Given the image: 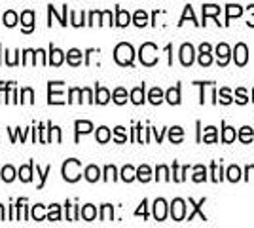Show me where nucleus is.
<instances>
[{
    "label": "nucleus",
    "instance_id": "46",
    "mask_svg": "<svg viewBox=\"0 0 254 228\" xmlns=\"http://www.w3.org/2000/svg\"><path fill=\"white\" fill-rule=\"evenodd\" d=\"M156 179H158V181H161V179H163V181H171L169 169H167L165 165H159L158 169H156Z\"/></svg>",
    "mask_w": 254,
    "mask_h": 228
},
{
    "label": "nucleus",
    "instance_id": "59",
    "mask_svg": "<svg viewBox=\"0 0 254 228\" xmlns=\"http://www.w3.org/2000/svg\"><path fill=\"white\" fill-rule=\"evenodd\" d=\"M0 52H2V46H0Z\"/></svg>",
    "mask_w": 254,
    "mask_h": 228
},
{
    "label": "nucleus",
    "instance_id": "12",
    "mask_svg": "<svg viewBox=\"0 0 254 228\" xmlns=\"http://www.w3.org/2000/svg\"><path fill=\"white\" fill-rule=\"evenodd\" d=\"M50 59H48V63H52L53 67H59L61 63H63L64 59V52H61V50H57L55 46H50Z\"/></svg>",
    "mask_w": 254,
    "mask_h": 228
},
{
    "label": "nucleus",
    "instance_id": "28",
    "mask_svg": "<svg viewBox=\"0 0 254 228\" xmlns=\"http://www.w3.org/2000/svg\"><path fill=\"white\" fill-rule=\"evenodd\" d=\"M137 179L140 183H148L150 179H152V169H150L148 165H140L137 169Z\"/></svg>",
    "mask_w": 254,
    "mask_h": 228
},
{
    "label": "nucleus",
    "instance_id": "19",
    "mask_svg": "<svg viewBox=\"0 0 254 228\" xmlns=\"http://www.w3.org/2000/svg\"><path fill=\"white\" fill-rule=\"evenodd\" d=\"M84 175H85V179H87L89 183H95V181H99V179H101V169H99L97 165H87V167H85V171H84Z\"/></svg>",
    "mask_w": 254,
    "mask_h": 228
},
{
    "label": "nucleus",
    "instance_id": "30",
    "mask_svg": "<svg viewBox=\"0 0 254 228\" xmlns=\"http://www.w3.org/2000/svg\"><path fill=\"white\" fill-rule=\"evenodd\" d=\"M112 101H114L116 105H124V103H127V91L124 89V87H116L114 93H112Z\"/></svg>",
    "mask_w": 254,
    "mask_h": 228
},
{
    "label": "nucleus",
    "instance_id": "11",
    "mask_svg": "<svg viewBox=\"0 0 254 228\" xmlns=\"http://www.w3.org/2000/svg\"><path fill=\"white\" fill-rule=\"evenodd\" d=\"M218 13H220V8H218V6H214V4H205V6H203V23L201 25H207V17H209V15H212V17L216 19ZM216 23H218V19H216ZM218 25H222V23H218Z\"/></svg>",
    "mask_w": 254,
    "mask_h": 228
},
{
    "label": "nucleus",
    "instance_id": "14",
    "mask_svg": "<svg viewBox=\"0 0 254 228\" xmlns=\"http://www.w3.org/2000/svg\"><path fill=\"white\" fill-rule=\"evenodd\" d=\"M48 103H50V105H63V103H64L63 93L53 91L52 84H48Z\"/></svg>",
    "mask_w": 254,
    "mask_h": 228
},
{
    "label": "nucleus",
    "instance_id": "17",
    "mask_svg": "<svg viewBox=\"0 0 254 228\" xmlns=\"http://www.w3.org/2000/svg\"><path fill=\"white\" fill-rule=\"evenodd\" d=\"M131 23V15H129V11L122 10V8H116V23L118 27H127Z\"/></svg>",
    "mask_w": 254,
    "mask_h": 228
},
{
    "label": "nucleus",
    "instance_id": "45",
    "mask_svg": "<svg viewBox=\"0 0 254 228\" xmlns=\"http://www.w3.org/2000/svg\"><path fill=\"white\" fill-rule=\"evenodd\" d=\"M218 95H220V99H218V101H220L222 105H230V103L233 101L232 95H230V89H228V87H222V89L218 91Z\"/></svg>",
    "mask_w": 254,
    "mask_h": 228
},
{
    "label": "nucleus",
    "instance_id": "10",
    "mask_svg": "<svg viewBox=\"0 0 254 228\" xmlns=\"http://www.w3.org/2000/svg\"><path fill=\"white\" fill-rule=\"evenodd\" d=\"M74 128H76V143L80 141V135L82 133H89V131L93 130V124L91 122H87V120H76L74 122Z\"/></svg>",
    "mask_w": 254,
    "mask_h": 228
},
{
    "label": "nucleus",
    "instance_id": "2",
    "mask_svg": "<svg viewBox=\"0 0 254 228\" xmlns=\"http://www.w3.org/2000/svg\"><path fill=\"white\" fill-rule=\"evenodd\" d=\"M82 162L80 160H74V158H70V160H66L63 163V179L64 181H68V183H76L80 177H82Z\"/></svg>",
    "mask_w": 254,
    "mask_h": 228
},
{
    "label": "nucleus",
    "instance_id": "29",
    "mask_svg": "<svg viewBox=\"0 0 254 228\" xmlns=\"http://www.w3.org/2000/svg\"><path fill=\"white\" fill-rule=\"evenodd\" d=\"M191 179H193V183H203V181H207V169H205V165H195Z\"/></svg>",
    "mask_w": 254,
    "mask_h": 228
},
{
    "label": "nucleus",
    "instance_id": "21",
    "mask_svg": "<svg viewBox=\"0 0 254 228\" xmlns=\"http://www.w3.org/2000/svg\"><path fill=\"white\" fill-rule=\"evenodd\" d=\"M32 169H34V162H29V165H23L21 169H19V179H21L23 183H31L32 179Z\"/></svg>",
    "mask_w": 254,
    "mask_h": 228
},
{
    "label": "nucleus",
    "instance_id": "37",
    "mask_svg": "<svg viewBox=\"0 0 254 228\" xmlns=\"http://www.w3.org/2000/svg\"><path fill=\"white\" fill-rule=\"evenodd\" d=\"M0 177H2L6 183H11V181L15 179V169H13L11 165H6V167L0 171Z\"/></svg>",
    "mask_w": 254,
    "mask_h": 228
},
{
    "label": "nucleus",
    "instance_id": "36",
    "mask_svg": "<svg viewBox=\"0 0 254 228\" xmlns=\"http://www.w3.org/2000/svg\"><path fill=\"white\" fill-rule=\"evenodd\" d=\"M239 179H241V169H239L237 165H230V167H228V181L237 183Z\"/></svg>",
    "mask_w": 254,
    "mask_h": 228
},
{
    "label": "nucleus",
    "instance_id": "44",
    "mask_svg": "<svg viewBox=\"0 0 254 228\" xmlns=\"http://www.w3.org/2000/svg\"><path fill=\"white\" fill-rule=\"evenodd\" d=\"M82 93H84V89H80V87H72V89L68 91V99H66V101H68V103H74V101L82 103V101L78 99L80 95H82Z\"/></svg>",
    "mask_w": 254,
    "mask_h": 228
},
{
    "label": "nucleus",
    "instance_id": "1",
    "mask_svg": "<svg viewBox=\"0 0 254 228\" xmlns=\"http://www.w3.org/2000/svg\"><path fill=\"white\" fill-rule=\"evenodd\" d=\"M114 59H116L118 65H122V67L133 65V59H135V50H133V46L127 42L118 44L116 50H114Z\"/></svg>",
    "mask_w": 254,
    "mask_h": 228
},
{
    "label": "nucleus",
    "instance_id": "35",
    "mask_svg": "<svg viewBox=\"0 0 254 228\" xmlns=\"http://www.w3.org/2000/svg\"><path fill=\"white\" fill-rule=\"evenodd\" d=\"M211 173H212L211 179L214 181V183H218V181H222V179H224V169L216 162L211 165Z\"/></svg>",
    "mask_w": 254,
    "mask_h": 228
},
{
    "label": "nucleus",
    "instance_id": "48",
    "mask_svg": "<svg viewBox=\"0 0 254 228\" xmlns=\"http://www.w3.org/2000/svg\"><path fill=\"white\" fill-rule=\"evenodd\" d=\"M188 17H190V19H191L193 23H195V25H199V23L195 21V15H193V10H191V6H186V8H184V15L180 17V23H179V25H182V23L186 21Z\"/></svg>",
    "mask_w": 254,
    "mask_h": 228
},
{
    "label": "nucleus",
    "instance_id": "50",
    "mask_svg": "<svg viewBox=\"0 0 254 228\" xmlns=\"http://www.w3.org/2000/svg\"><path fill=\"white\" fill-rule=\"evenodd\" d=\"M235 101L239 103V105H247V101H249V97H247V91H245L243 87H239L237 91H235Z\"/></svg>",
    "mask_w": 254,
    "mask_h": 228
},
{
    "label": "nucleus",
    "instance_id": "32",
    "mask_svg": "<svg viewBox=\"0 0 254 228\" xmlns=\"http://www.w3.org/2000/svg\"><path fill=\"white\" fill-rule=\"evenodd\" d=\"M133 23H135L137 27H144V25H148V13H146L144 10L135 11V15H133Z\"/></svg>",
    "mask_w": 254,
    "mask_h": 228
},
{
    "label": "nucleus",
    "instance_id": "31",
    "mask_svg": "<svg viewBox=\"0 0 254 228\" xmlns=\"http://www.w3.org/2000/svg\"><path fill=\"white\" fill-rule=\"evenodd\" d=\"M237 137H239V141H241V143H251V141H253V137H254L253 128H251V126H243Z\"/></svg>",
    "mask_w": 254,
    "mask_h": 228
},
{
    "label": "nucleus",
    "instance_id": "47",
    "mask_svg": "<svg viewBox=\"0 0 254 228\" xmlns=\"http://www.w3.org/2000/svg\"><path fill=\"white\" fill-rule=\"evenodd\" d=\"M21 103H34V91L31 87L21 89Z\"/></svg>",
    "mask_w": 254,
    "mask_h": 228
},
{
    "label": "nucleus",
    "instance_id": "24",
    "mask_svg": "<svg viewBox=\"0 0 254 228\" xmlns=\"http://www.w3.org/2000/svg\"><path fill=\"white\" fill-rule=\"evenodd\" d=\"M241 13H243L241 6H235V4H228V6H226V25H230V19H232V17H235V15L239 17Z\"/></svg>",
    "mask_w": 254,
    "mask_h": 228
},
{
    "label": "nucleus",
    "instance_id": "25",
    "mask_svg": "<svg viewBox=\"0 0 254 228\" xmlns=\"http://www.w3.org/2000/svg\"><path fill=\"white\" fill-rule=\"evenodd\" d=\"M131 101L135 105H142L144 103V84L135 87V89H131Z\"/></svg>",
    "mask_w": 254,
    "mask_h": 228
},
{
    "label": "nucleus",
    "instance_id": "22",
    "mask_svg": "<svg viewBox=\"0 0 254 228\" xmlns=\"http://www.w3.org/2000/svg\"><path fill=\"white\" fill-rule=\"evenodd\" d=\"M135 179H137V169H135L133 165H124V169H122V181L131 183V181H135Z\"/></svg>",
    "mask_w": 254,
    "mask_h": 228
},
{
    "label": "nucleus",
    "instance_id": "20",
    "mask_svg": "<svg viewBox=\"0 0 254 228\" xmlns=\"http://www.w3.org/2000/svg\"><path fill=\"white\" fill-rule=\"evenodd\" d=\"M188 202H190L191 206H193V209H191V213L190 215H188V221H191V219L195 217V215H199V217H201V221H207V217H205V215H203L201 213V206L203 204H205V198H203V200H199V202H197V204H195V202H193V200H188Z\"/></svg>",
    "mask_w": 254,
    "mask_h": 228
},
{
    "label": "nucleus",
    "instance_id": "56",
    "mask_svg": "<svg viewBox=\"0 0 254 228\" xmlns=\"http://www.w3.org/2000/svg\"><path fill=\"white\" fill-rule=\"evenodd\" d=\"M165 52H167V54H169V65H173V54H171V52H173V46H167V48H165Z\"/></svg>",
    "mask_w": 254,
    "mask_h": 228
},
{
    "label": "nucleus",
    "instance_id": "15",
    "mask_svg": "<svg viewBox=\"0 0 254 228\" xmlns=\"http://www.w3.org/2000/svg\"><path fill=\"white\" fill-rule=\"evenodd\" d=\"M108 101H110V91H108L106 87L95 86V103H99V105H106Z\"/></svg>",
    "mask_w": 254,
    "mask_h": 228
},
{
    "label": "nucleus",
    "instance_id": "49",
    "mask_svg": "<svg viewBox=\"0 0 254 228\" xmlns=\"http://www.w3.org/2000/svg\"><path fill=\"white\" fill-rule=\"evenodd\" d=\"M114 139H116V143H126L127 141V135H126V128H122V126H118L116 130H114Z\"/></svg>",
    "mask_w": 254,
    "mask_h": 228
},
{
    "label": "nucleus",
    "instance_id": "7",
    "mask_svg": "<svg viewBox=\"0 0 254 228\" xmlns=\"http://www.w3.org/2000/svg\"><path fill=\"white\" fill-rule=\"evenodd\" d=\"M233 59H235V63L239 67L247 65V61H249V50H247L245 44L239 42L235 46V50H233Z\"/></svg>",
    "mask_w": 254,
    "mask_h": 228
},
{
    "label": "nucleus",
    "instance_id": "4",
    "mask_svg": "<svg viewBox=\"0 0 254 228\" xmlns=\"http://www.w3.org/2000/svg\"><path fill=\"white\" fill-rule=\"evenodd\" d=\"M171 217L173 221H184L186 217V202L180 200V198H175L173 204H171Z\"/></svg>",
    "mask_w": 254,
    "mask_h": 228
},
{
    "label": "nucleus",
    "instance_id": "53",
    "mask_svg": "<svg viewBox=\"0 0 254 228\" xmlns=\"http://www.w3.org/2000/svg\"><path fill=\"white\" fill-rule=\"evenodd\" d=\"M146 206H148V200H142V204H140V207H138L137 211H135V215H142V217L146 219L148 217V209H146Z\"/></svg>",
    "mask_w": 254,
    "mask_h": 228
},
{
    "label": "nucleus",
    "instance_id": "26",
    "mask_svg": "<svg viewBox=\"0 0 254 228\" xmlns=\"http://www.w3.org/2000/svg\"><path fill=\"white\" fill-rule=\"evenodd\" d=\"M182 139H184V130H182L180 126L171 128V130H169V141L177 145V143H182Z\"/></svg>",
    "mask_w": 254,
    "mask_h": 228
},
{
    "label": "nucleus",
    "instance_id": "40",
    "mask_svg": "<svg viewBox=\"0 0 254 228\" xmlns=\"http://www.w3.org/2000/svg\"><path fill=\"white\" fill-rule=\"evenodd\" d=\"M48 221H61V209L57 204L50 206V213H48Z\"/></svg>",
    "mask_w": 254,
    "mask_h": 228
},
{
    "label": "nucleus",
    "instance_id": "3",
    "mask_svg": "<svg viewBox=\"0 0 254 228\" xmlns=\"http://www.w3.org/2000/svg\"><path fill=\"white\" fill-rule=\"evenodd\" d=\"M138 57H140V63L146 67H152L158 63V48L152 42L142 44L140 52H138Z\"/></svg>",
    "mask_w": 254,
    "mask_h": 228
},
{
    "label": "nucleus",
    "instance_id": "39",
    "mask_svg": "<svg viewBox=\"0 0 254 228\" xmlns=\"http://www.w3.org/2000/svg\"><path fill=\"white\" fill-rule=\"evenodd\" d=\"M112 217H114V209L110 204H105L101 207V221H112Z\"/></svg>",
    "mask_w": 254,
    "mask_h": 228
},
{
    "label": "nucleus",
    "instance_id": "41",
    "mask_svg": "<svg viewBox=\"0 0 254 228\" xmlns=\"http://www.w3.org/2000/svg\"><path fill=\"white\" fill-rule=\"evenodd\" d=\"M52 173V165H48L44 171H40V167L36 165V175H40V185H38V188H44V185H46V179H48V175Z\"/></svg>",
    "mask_w": 254,
    "mask_h": 228
},
{
    "label": "nucleus",
    "instance_id": "23",
    "mask_svg": "<svg viewBox=\"0 0 254 228\" xmlns=\"http://www.w3.org/2000/svg\"><path fill=\"white\" fill-rule=\"evenodd\" d=\"M165 99V93L159 89V87H152L150 89V93H148V101L152 103V105H159L161 101Z\"/></svg>",
    "mask_w": 254,
    "mask_h": 228
},
{
    "label": "nucleus",
    "instance_id": "8",
    "mask_svg": "<svg viewBox=\"0 0 254 228\" xmlns=\"http://www.w3.org/2000/svg\"><path fill=\"white\" fill-rule=\"evenodd\" d=\"M167 217V202L163 198H158L154 202V219L156 221H165Z\"/></svg>",
    "mask_w": 254,
    "mask_h": 228
},
{
    "label": "nucleus",
    "instance_id": "13",
    "mask_svg": "<svg viewBox=\"0 0 254 228\" xmlns=\"http://www.w3.org/2000/svg\"><path fill=\"white\" fill-rule=\"evenodd\" d=\"M165 101L169 105H179L180 103V86L177 84L175 87H169L167 93H165Z\"/></svg>",
    "mask_w": 254,
    "mask_h": 228
},
{
    "label": "nucleus",
    "instance_id": "42",
    "mask_svg": "<svg viewBox=\"0 0 254 228\" xmlns=\"http://www.w3.org/2000/svg\"><path fill=\"white\" fill-rule=\"evenodd\" d=\"M105 181H116L118 179V171L114 165H106L105 167V177H103Z\"/></svg>",
    "mask_w": 254,
    "mask_h": 228
},
{
    "label": "nucleus",
    "instance_id": "55",
    "mask_svg": "<svg viewBox=\"0 0 254 228\" xmlns=\"http://www.w3.org/2000/svg\"><path fill=\"white\" fill-rule=\"evenodd\" d=\"M212 48H211V44H207V42H203L201 46H199V54H205V52H211Z\"/></svg>",
    "mask_w": 254,
    "mask_h": 228
},
{
    "label": "nucleus",
    "instance_id": "52",
    "mask_svg": "<svg viewBox=\"0 0 254 228\" xmlns=\"http://www.w3.org/2000/svg\"><path fill=\"white\" fill-rule=\"evenodd\" d=\"M101 25H112V11H101Z\"/></svg>",
    "mask_w": 254,
    "mask_h": 228
},
{
    "label": "nucleus",
    "instance_id": "57",
    "mask_svg": "<svg viewBox=\"0 0 254 228\" xmlns=\"http://www.w3.org/2000/svg\"><path fill=\"white\" fill-rule=\"evenodd\" d=\"M55 139H57V143H61V130L55 126Z\"/></svg>",
    "mask_w": 254,
    "mask_h": 228
},
{
    "label": "nucleus",
    "instance_id": "58",
    "mask_svg": "<svg viewBox=\"0 0 254 228\" xmlns=\"http://www.w3.org/2000/svg\"><path fill=\"white\" fill-rule=\"evenodd\" d=\"M4 206H0V221H4Z\"/></svg>",
    "mask_w": 254,
    "mask_h": 228
},
{
    "label": "nucleus",
    "instance_id": "18",
    "mask_svg": "<svg viewBox=\"0 0 254 228\" xmlns=\"http://www.w3.org/2000/svg\"><path fill=\"white\" fill-rule=\"evenodd\" d=\"M237 139V131L232 126H226V122H222V141L224 143H233Z\"/></svg>",
    "mask_w": 254,
    "mask_h": 228
},
{
    "label": "nucleus",
    "instance_id": "6",
    "mask_svg": "<svg viewBox=\"0 0 254 228\" xmlns=\"http://www.w3.org/2000/svg\"><path fill=\"white\" fill-rule=\"evenodd\" d=\"M193 54H195V50L191 44H182L180 46V63L184 67H190L193 63Z\"/></svg>",
    "mask_w": 254,
    "mask_h": 228
},
{
    "label": "nucleus",
    "instance_id": "9",
    "mask_svg": "<svg viewBox=\"0 0 254 228\" xmlns=\"http://www.w3.org/2000/svg\"><path fill=\"white\" fill-rule=\"evenodd\" d=\"M21 23H23V33H32V29H34V11L32 10L23 11Z\"/></svg>",
    "mask_w": 254,
    "mask_h": 228
},
{
    "label": "nucleus",
    "instance_id": "33",
    "mask_svg": "<svg viewBox=\"0 0 254 228\" xmlns=\"http://www.w3.org/2000/svg\"><path fill=\"white\" fill-rule=\"evenodd\" d=\"M203 143H216L218 141V137H216V128L214 126H209V128H205V135L201 137Z\"/></svg>",
    "mask_w": 254,
    "mask_h": 228
},
{
    "label": "nucleus",
    "instance_id": "34",
    "mask_svg": "<svg viewBox=\"0 0 254 228\" xmlns=\"http://www.w3.org/2000/svg\"><path fill=\"white\" fill-rule=\"evenodd\" d=\"M82 217H84V221H93V219L97 217V209L95 206H91V204H87V206L82 207V213H80Z\"/></svg>",
    "mask_w": 254,
    "mask_h": 228
},
{
    "label": "nucleus",
    "instance_id": "51",
    "mask_svg": "<svg viewBox=\"0 0 254 228\" xmlns=\"http://www.w3.org/2000/svg\"><path fill=\"white\" fill-rule=\"evenodd\" d=\"M212 63V55L211 52H205V54H199V65L201 67H209Z\"/></svg>",
    "mask_w": 254,
    "mask_h": 228
},
{
    "label": "nucleus",
    "instance_id": "43",
    "mask_svg": "<svg viewBox=\"0 0 254 228\" xmlns=\"http://www.w3.org/2000/svg\"><path fill=\"white\" fill-rule=\"evenodd\" d=\"M32 219H34V221H44V219H46L42 204H36V206L32 207Z\"/></svg>",
    "mask_w": 254,
    "mask_h": 228
},
{
    "label": "nucleus",
    "instance_id": "38",
    "mask_svg": "<svg viewBox=\"0 0 254 228\" xmlns=\"http://www.w3.org/2000/svg\"><path fill=\"white\" fill-rule=\"evenodd\" d=\"M97 141L99 143H108L110 141V130L105 128V126H101L99 130H97Z\"/></svg>",
    "mask_w": 254,
    "mask_h": 228
},
{
    "label": "nucleus",
    "instance_id": "54",
    "mask_svg": "<svg viewBox=\"0 0 254 228\" xmlns=\"http://www.w3.org/2000/svg\"><path fill=\"white\" fill-rule=\"evenodd\" d=\"M84 97L87 99V103H95V97H93V93H91L87 87H84Z\"/></svg>",
    "mask_w": 254,
    "mask_h": 228
},
{
    "label": "nucleus",
    "instance_id": "16",
    "mask_svg": "<svg viewBox=\"0 0 254 228\" xmlns=\"http://www.w3.org/2000/svg\"><path fill=\"white\" fill-rule=\"evenodd\" d=\"M66 61H68V65H72V67L82 65V52L76 50V48L68 50V52H66Z\"/></svg>",
    "mask_w": 254,
    "mask_h": 228
},
{
    "label": "nucleus",
    "instance_id": "27",
    "mask_svg": "<svg viewBox=\"0 0 254 228\" xmlns=\"http://www.w3.org/2000/svg\"><path fill=\"white\" fill-rule=\"evenodd\" d=\"M2 25H6V27H15V25H17V13L13 10H8L2 15Z\"/></svg>",
    "mask_w": 254,
    "mask_h": 228
},
{
    "label": "nucleus",
    "instance_id": "5",
    "mask_svg": "<svg viewBox=\"0 0 254 228\" xmlns=\"http://www.w3.org/2000/svg\"><path fill=\"white\" fill-rule=\"evenodd\" d=\"M214 54H216V57H218V65L220 67H226L228 63H230L232 50H230V46H228L226 42L218 44V46H216V50H214Z\"/></svg>",
    "mask_w": 254,
    "mask_h": 228
}]
</instances>
